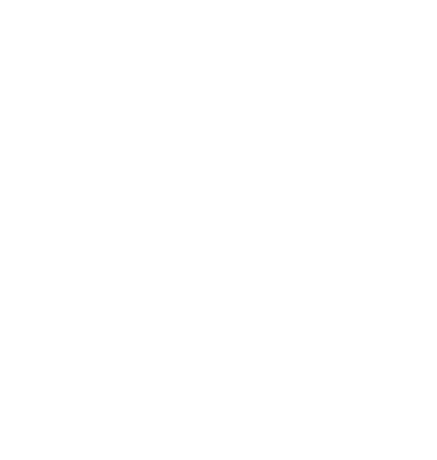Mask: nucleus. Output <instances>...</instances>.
Segmentation results:
<instances>
[]
</instances>
